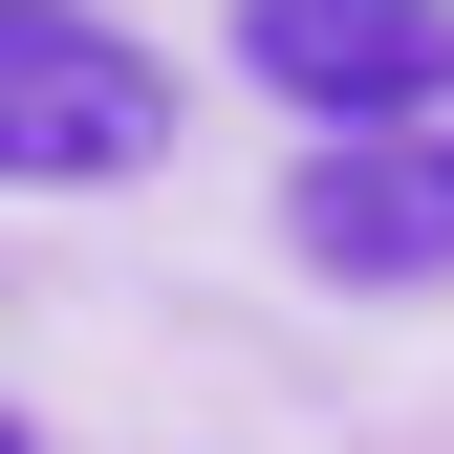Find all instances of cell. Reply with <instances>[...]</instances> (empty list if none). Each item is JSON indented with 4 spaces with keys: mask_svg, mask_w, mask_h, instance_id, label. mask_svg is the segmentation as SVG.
Returning a JSON list of instances; mask_svg holds the SVG:
<instances>
[{
    "mask_svg": "<svg viewBox=\"0 0 454 454\" xmlns=\"http://www.w3.org/2000/svg\"><path fill=\"white\" fill-rule=\"evenodd\" d=\"M303 260L325 281H454V130H347L303 174Z\"/></svg>",
    "mask_w": 454,
    "mask_h": 454,
    "instance_id": "3",
    "label": "cell"
},
{
    "mask_svg": "<svg viewBox=\"0 0 454 454\" xmlns=\"http://www.w3.org/2000/svg\"><path fill=\"white\" fill-rule=\"evenodd\" d=\"M152 152H174L152 43L87 22V0H0V174H22V195H87V174H152Z\"/></svg>",
    "mask_w": 454,
    "mask_h": 454,
    "instance_id": "1",
    "label": "cell"
},
{
    "mask_svg": "<svg viewBox=\"0 0 454 454\" xmlns=\"http://www.w3.org/2000/svg\"><path fill=\"white\" fill-rule=\"evenodd\" d=\"M0 454H22V411H0Z\"/></svg>",
    "mask_w": 454,
    "mask_h": 454,
    "instance_id": "4",
    "label": "cell"
},
{
    "mask_svg": "<svg viewBox=\"0 0 454 454\" xmlns=\"http://www.w3.org/2000/svg\"><path fill=\"white\" fill-rule=\"evenodd\" d=\"M239 66L347 130H454V0H239Z\"/></svg>",
    "mask_w": 454,
    "mask_h": 454,
    "instance_id": "2",
    "label": "cell"
}]
</instances>
